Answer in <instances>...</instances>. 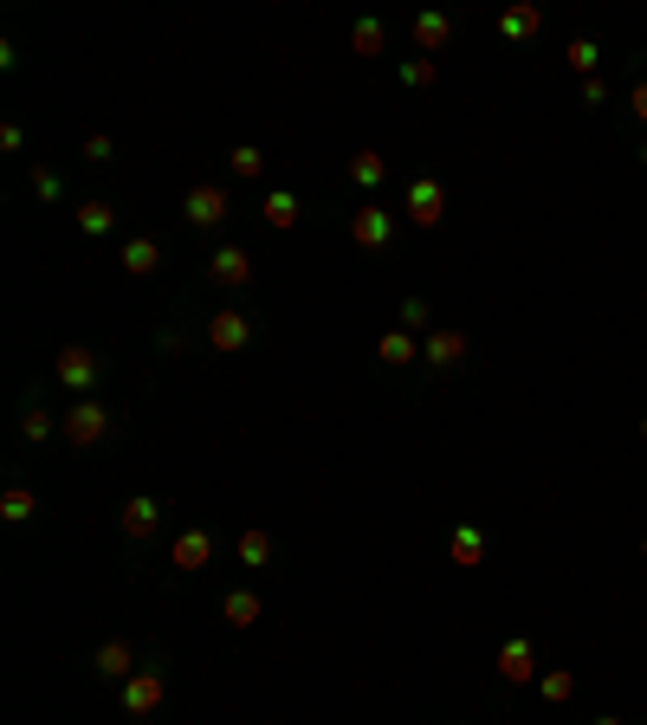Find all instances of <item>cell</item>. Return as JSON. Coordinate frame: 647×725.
<instances>
[{"instance_id": "obj_27", "label": "cell", "mask_w": 647, "mask_h": 725, "mask_svg": "<svg viewBox=\"0 0 647 725\" xmlns=\"http://www.w3.org/2000/svg\"><path fill=\"white\" fill-rule=\"evenodd\" d=\"M266 557H272L266 531H240V564H266Z\"/></svg>"}, {"instance_id": "obj_31", "label": "cell", "mask_w": 647, "mask_h": 725, "mask_svg": "<svg viewBox=\"0 0 647 725\" xmlns=\"http://www.w3.org/2000/svg\"><path fill=\"white\" fill-rule=\"evenodd\" d=\"M402 324H408V331H415V324H428V305H421V298H408V305H402Z\"/></svg>"}, {"instance_id": "obj_17", "label": "cell", "mask_w": 647, "mask_h": 725, "mask_svg": "<svg viewBox=\"0 0 647 725\" xmlns=\"http://www.w3.org/2000/svg\"><path fill=\"white\" fill-rule=\"evenodd\" d=\"M220 609H227V622H233V628H253V622H259V596H253V590H233Z\"/></svg>"}, {"instance_id": "obj_4", "label": "cell", "mask_w": 647, "mask_h": 725, "mask_svg": "<svg viewBox=\"0 0 647 725\" xmlns=\"http://www.w3.org/2000/svg\"><path fill=\"white\" fill-rule=\"evenodd\" d=\"M98 357H91V350L85 344H65L59 350V382H65V389H91V382H98Z\"/></svg>"}, {"instance_id": "obj_16", "label": "cell", "mask_w": 647, "mask_h": 725, "mask_svg": "<svg viewBox=\"0 0 647 725\" xmlns=\"http://www.w3.org/2000/svg\"><path fill=\"white\" fill-rule=\"evenodd\" d=\"M538 26H544V13H538V7H512V13H499V33H505V39H531Z\"/></svg>"}, {"instance_id": "obj_2", "label": "cell", "mask_w": 647, "mask_h": 725, "mask_svg": "<svg viewBox=\"0 0 647 725\" xmlns=\"http://www.w3.org/2000/svg\"><path fill=\"white\" fill-rule=\"evenodd\" d=\"M104 434H110V415L98 402H78L72 415H65V441L72 447H91V441H104Z\"/></svg>"}, {"instance_id": "obj_18", "label": "cell", "mask_w": 647, "mask_h": 725, "mask_svg": "<svg viewBox=\"0 0 647 725\" xmlns=\"http://www.w3.org/2000/svg\"><path fill=\"white\" fill-rule=\"evenodd\" d=\"M479 557H486V538H479L473 525H460V531H453V564H466V570H473Z\"/></svg>"}, {"instance_id": "obj_28", "label": "cell", "mask_w": 647, "mask_h": 725, "mask_svg": "<svg viewBox=\"0 0 647 725\" xmlns=\"http://www.w3.org/2000/svg\"><path fill=\"white\" fill-rule=\"evenodd\" d=\"M266 221H272V227H292V221H298V201H292V195H266Z\"/></svg>"}, {"instance_id": "obj_22", "label": "cell", "mask_w": 647, "mask_h": 725, "mask_svg": "<svg viewBox=\"0 0 647 725\" xmlns=\"http://www.w3.org/2000/svg\"><path fill=\"white\" fill-rule=\"evenodd\" d=\"M538 693H544L550 706H563V700L576 693V674H563V667H550V674H538Z\"/></svg>"}, {"instance_id": "obj_10", "label": "cell", "mask_w": 647, "mask_h": 725, "mask_svg": "<svg viewBox=\"0 0 647 725\" xmlns=\"http://www.w3.org/2000/svg\"><path fill=\"white\" fill-rule=\"evenodd\" d=\"M499 674H505V680H538V667H531V641H525V635L499 648Z\"/></svg>"}, {"instance_id": "obj_14", "label": "cell", "mask_w": 647, "mask_h": 725, "mask_svg": "<svg viewBox=\"0 0 647 725\" xmlns=\"http://www.w3.org/2000/svg\"><path fill=\"white\" fill-rule=\"evenodd\" d=\"M447 39H453V20H447V13H421V20H415V46L421 52H440Z\"/></svg>"}, {"instance_id": "obj_8", "label": "cell", "mask_w": 647, "mask_h": 725, "mask_svg": "<svg viewBox=\"0 0 647 725\" xmlns=\"http://www.w3.org/2000/svg\"><path fill=\"white\" fill-rule=\"evenodd\" d=\"M421 357H428L434 369H453L466 357V337L460 331H428V344H421Z\"/></svg>"}, {"instance_id": "obj_24", "label": "cell", "mask_w": 647, "mask_h": 725, "mask_svg": "<svg viewBox=\"0 0 647 725\" xmlns=\"http://www.w3.org/2000/svg\"><path fill=\"white\" fill-rule=\"evenodd\" d=\"M33 505H39L33 492H26V486H13L7 499H0V518H7V525H20V518H33Z\"/></svg>"}, {"instance_id": "obj_23", "label": "cell", "mask_w": 647, "mask_h": 725, "mask_svg": "<svg viewBox=\"0 0 647 725\" xmlns=\"http://www.w3.org/2000/svg\"><path fill=\"white\" fill-rule=\"evenodd\" d=\"M563 59H570V65H576L583 78H596V65H602V46H596V39H570V52H563Z\"/></svg>"}, {"instance_id": "obj_32", "label": "cell", "mask_w": 647, "mask_h": 725, "mask_svg": "<svg viewBox=\"0 0 647 725\" xmlns=\"http://www.w3.org/2000/svg\"><path fill=\"white\" fill-rule=\"evenodd\" d=\"M583 104H609V85H602V78H583Z\"/></svg>"}, {"instance_id": "obj_21", "label": "cell", "mask_w": 647, "mask_h": 725, "mask_svg": "<svg viewBox=\"0 0 647 725\" xmlns=\"http://www.w3.org/2000/svg\"><path fill=\"white\" fill-rule=\"evenodd\" d=\"M376 350H382V363H415V357H421V344H415L408 331H389Z\"/></svg>"}, {"instance_id": "obj_36", "label": "cell", "mask_w": 647, "mask_h": 725, "mask_svg": "<svg viewBox=\"0 0 647 725\" xmlns=\"http://www.w3.org/2000/svg\"><path fill=\"white\" fill-rule=\"evenodd\" d=\"M641 162H647V143H641Z\"/></svg>"}, {"instance_id": "obj_7", "label": "cell", "mask_w": 647, "mask_h": 725, "mask_svg": "<svg viewBox=\"0 0 647 725\" xmlns=\"http://www.w3.org/2000/svg\"><path fill=\"white\" fill-rule=\"evenodd\" d=\"M188 221L195 227H220L227 221V195H220V188H188Z\"/></svg>"}, {"instance_id": "obj_12", "label": "cell", "mask_w": 647, "mask_h": 725, "mask_svg": "<svg viewBox=\"0 0 647 725\" xmlns=\"http://www.w3.org/2000/svg\"><path fill=\"white\" fill-rule=\"evenodd\" d=\"M208 557H214V538H208V531H182V538H175V564H182V570H201Z\"/></svg>"}, {"instance_id": "obj_9", "label": "cell", "mask_w": 647, "mask_h": 725, "mask_svg": "<svg viewBox=\"0 0 647 725\" xmlns=\"http://www.w3.org/2000/svg\"><path fill=\"white\" fill-rule=\"evenodd\" d=\"M208 272H214V279H220V285H246V279H253V259H246V253H240V246H220V253H214V266H208Z\"/></svg>"}, {"instance_id": "obj_3", "label": "cell", "mask_w": 647, "mask_h": 725, "mask_svg": "<svg viewBox=\"0 0 647 725\" xmlns=\"http://www.w3.org/2000/svg\"><path fill=\"white\" fill-rule=\"evenodd\" d=\"M440 208H447V188H440L434 175H421V182L408 188V221H415V227H434Z\"/></svg>"}, {"instance_id": "obj_1", "label": "cell", "mask_w": 647, "mask_h": 725, "mask_svg": "<svg viewBox=\"0 0 647 725\" xmlns=\"http://www.w3.org/2000/svg\"><path fill=\"white\" fill-rule=\"evenodd\" d=\"M208 344L220 350V357H233V350H246V344H253V324H246V311H214Z\"/></svg>"}, {"instance_id": "obj_35", "label": "cell", "mask_w": 647, "mask_h": 725, "mask_svg": "<svg viewBox=\"0 0 647 725\" xmlns=\"http://www.w3.org/2000/svg\"><path fill=\"white\" fill-rule=\"evenodd\" d=\"M641 441H647V421H641Z\"/></svg>"}, {"instance_id": "obj_34", "label": "cell", "mask_w": 647, "mask_h": 725, "mask_svg": "<svg viewBox=\"0 0 647 725\" xmlns=\"http://www.w3.org/2000/svg\"><path fill=\"white\" fill-rule=\"evenodd\" d=\"M596 725H622V719H596Z\"/></svg>"}, {"instance_id": "obj_19", "label": "cell", "mask_w": 647, "mask_h": 725, "mask_svg": "<svg viewBox=\"0 0 647 725\" xmlns=\"http://www.w3.org/2000/svg\"><path fill=\"white\" fill-rule=\"evenodd\" d=\"M227 169L240 175V182H259V175H266V156H259L253 143H240V149H233V156H227Z\"/></svg>"}, {"instance_id": "obj_29", "label": "cell", "mask_w": 647, "mask_h": 725, "mask_svg": "<svg viewBox=\"0 0 647 725\" xmlns=\"http://www.w3.org/2000/svg\"><path fill=\"white\" fill-rule=\"evenodd\" d=\"M20 434H26V441H46V434H52V415H46V408H26Z\"/></svg>"}, {"instance_id": "obj_33", "label": "cell", "mask_w": 647, "mask_h": 725, "mask_svg": "<svg viewBox=\"0 0 647 725\" xmlns=\"http://www.w3.org/2000/svg\"><path fill=\"white\" fill-rule=\"evenodd\" d=\"M635 117L647 123V85H635Z\"/></svg>"}, {"instance_id": "obj_15", "label": "cell", "mask_w": 647, "mask_h": 725, "mask_svg": "<svg viewBox=\"0 0 647 725\" xmlns=\"http://www.w3.org/2000/svg\"><path fill=\"white\" fill-rule=\"evenodd\" d=\"M156 499H130L123 505V531H130V538H149V531H156Z\"/></svg>"}, {"instance_id": "obj_26", "label": "cell", "mask_w": 647, "mask_h": 725, "mask_svg": "<svg viewBox=\"0 0 647 725\" xmlns=\"http://www.w3.org/2000/svg\"><path fill=\"white\" fill-rule=\"evenodd\" d=\"M356 52H363V59H376V52H382V39H389V33H382V20H356Z\"/></svg>"}, {"instance_id": "obj_6", "label": "cell", "mask_w": 647, "mask_h": 725, "mask_svg": "<svg viewBox=\"0 0 647 725\" xmlns=\"http://www.w3.org/2000/svg\"><path fill=\"white\" fill-rule=\"evenodd\" d=\"M389 234H395L389 208H356V214H350V240H356V246H389Z\"/></svg>"}, {"instance_id": "obj_5", "label": "cell", "mask_w": 647, "mask_h": 725, "mask_svg": "<svg viewBox=\"0 0 647 725\" xmlns=\"http://www.w3.org/2000/svg\"><path fill=\"white\" fill-rule=\"evenodd\" d=\"M123 706H130V713H156L162 706V674L156 667H136V674L123 680Z\"/></svg>"}, {"instance_id": "obj_20", "label": "cell", "mask_w": 647, "mask_h": 725, "mask_svg": "<svg viewBox=\"0 0 647 725\" xmlns=\"http://www.w3.org/2000/svg\"><path fill=\"white\" fill-rule=\"evenodd\" d=\"M382 175H389V162L376 156V149H363V156H350V182H363V188H376Z\"/></svg>"}, {"instance_id": "obj_25", "label": "cell", "mask_w": 647, "mask_h": 725, "mask_svg": "<svg viewBox=\"0 0 647 725\" xmlns=\"http://www.w3.org/2000/svg\"><path fill=\"white\" fill-rule=\"evenodd\" d=\"M110 221H117L110 201H85V208H78V227H85V234H110Z\"/></svg>"}, {"instance_id": "obj_11", "label": "cell", "mask_w": 647, "mask_h": 725, "mask_svg": "<svg viewBox=\"0 0 647 725\" xmlns=\"http://www.w3.org/2000/svg\"><path fill=\"white\" fill-rule=\"evenodd\" d=\"M98 674H104V680H130V674H136L130 641H104V648H98Z\"/></svg>"}, {"instance_id": "obj_13", "label": "cell", "mask_w": 647, "mask_h": 725, "mask_svg": "<svg viewBox=\"0 0 647 725\" xmlns=\"http://www.w3.org/2000/svg\"><path fill=\"white\" fill-rule=\"evenodd\" d=\"M156 266H162V246L156 240H130V246H123V272H130V279H149Z\"/></svg>"}, {"instance_id": "obj_30", "label": "cell", "mask_w": 647, "mask_h": 725, "mask_svg": "<svg viewBox=\"0 0 647 725\" xmlns=\"http://www.w3.org/2000/svg\"><path fill=\"white\" fill-rule=\"evenodd\" d=\"M402 78H408L415 91H421V85H434V59H408V65H402Z\"/></svg>"}]
</instances>
